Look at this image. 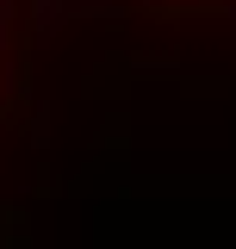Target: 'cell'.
Returning <instances> with one entry per match:
<instances>
[{
    "label": "cell",
    "instance_id": "1",
    "mask_svg": "<svg viewBox=\"0 0 236 249\" xmlns=\"http://www.w3.org/2000/svg\"><path fill=\"white\" fill-rule=\"evenodd\" d=\"M62 19V0H37V31H56Z\"/></svg>",
    "mask_w": 236,
    "mask_h": 249
},
{
    "label": "cell",
    "instance_id": "2",
    "mask_svg": "<svg viewBox=\"0 0 236 249\" xmlns=\"http://www.w3.org/2000/svg\"><path fill=\"white\" fill-rule=\"evenodd\" d=\"M0 44H6V6H0Z\"/></svg>",
    "mask_w": 236,
    "mask_h": 249
}]
</instances>
